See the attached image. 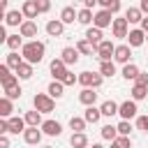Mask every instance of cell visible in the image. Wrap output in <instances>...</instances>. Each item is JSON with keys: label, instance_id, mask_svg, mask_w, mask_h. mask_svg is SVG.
I'll list each match as a JSON object with an SVG mask.
<instances>
[{"label": "cell", "instance_id": "obj_54", "mask_svg": "<svg viewBox=\"0 0 148 148\" xmlns=\"http://www.w3.org/2000/svg\"><path fill=\"white\" fill-rule=\"evenodd\" d=\"M44 148H53V146H44Z\"/></svg>", "mask_w": 148, "mask_h": 148}, {"label": "cell", "instance_id": "obj_47", "mask_svg": "<svg viewBox=\"0 0 148 148\" xmlns=\"http://www.w3.org/2000/svg\"><path fill=\"white\" fill-rule=\"evenodd\" d=\"M134 83H143V86H148V72H141L139 76H136V81Z\"/></svg>", "mask_w": 148, "mask_h": 148}, {"label": "cell", "instance_id": "obj_36", "mask_svg": "<svg viewBox=\"0 0 148 148\" xmlns=\"http://www.w3.org/2000/svg\"><path fill=\"white\" fill-rule=\"evenodd\" d=\"M92 18H95V14H92V9H79V18H76V23H81V25H90L92 23Z\"/></svg>", "mask_w": 148, "mask_h": 148}, {"label": "cell", "instance_id": "obj_33", "mask_svg": "<svg viewBox=\"0 0 148 148\" xmlns=\"http://www.w3.org/2000/svg\"><path fill=\"white\" fill-rule=\"evenodd\" d=\"M99 134H102V139H104V141H116V139L120 136V134H118V127H116V125H104Z\"/></svg>", "mask_w": 148, "mask_h": 148}, {"label": "cell", "instance_id": "obj_28", "mask_svg": "<svg viewBox=\"0 0 148 148\" xmlns=\"http://www.w3.org/2000/svg\"><path fill=\"white\" fill-rule=\"evenodd\" d=\"M76 51H79L81 56H92V53H97V49H95V46H92V44H90L86 37L76 42Z\"/></svg>", "mask_w": 148, "mask_h": 148}, {"label": "cell", "instance_id": "obj_19", "mask_svg": "<svg viewBox=\"0 0 148 148\" xmlns=\"http://www.w3.org/2000/svg\"><path fill=\"white\" fill-rule=\"evenodd\" d=\"M46 32H49L51 37H60V35L65 32V23H62L60 18H51V21L46 23Z\"/></svg>", "mask_w": 148, "mask_h": 148}, {"label": "cell", "instance_id": "obj_31", "mask_svg": "<svg viewBox=\"0 0 148 148\" xmlns=\"http://www.w3.org/2000/svg\"><path fill=\"white\" fill-rule=\"evenodd\" d=\"M21 62H23V56H18L16 51H9V53H7V60H5V65H7V67H12L14 72L21 67Z\"/></svg>", "mask_w": 148, "mask_h": 148}, {"label": "cell", "instance_id": "obj_18", "mask_svg": "<svg viewBox=\"0 0 148 148\" xmlns=\"http://www.w3.org/2000/svg\"><path fill=\"white\" fill-rule=\"evenodd\" d=\"M23 21H25V16H23V12H18V9H9V12L5 14V23H7V25H18V28H21Z\"/></svg>", "mask_w": 148, "mask_h": 148}, {"label": "cell", "instance_id": "obj_32", "mask_svg": "<svg viewBox=\"0 0 148 148\" xmlns=\"http://www.w3.org/2000/svg\"><path fill=\"white\" fill-rule=\"evenodd\" d=\"M12 102L14 99H9V97H0V116L2 118H12V111H14Z\"/></svg>", "mask_w": 148, "mask_h": 148}, {"label": "cell", "instance_id": "obj_45", "mask_svg": "<svg viewBox=\"0 0 148 148\" xmlns=\"http://www.w3.org/2000/svg\"><path fill=\"white\" fill-rule=\"evenodd\" d=\"M37 2V9H39V14H46L49 9H51V0H35Z\"/></svg>", "mask_w": 148, "mask_h": 148}, {"label": "cell", "instance_id": "obj_2", "mask_svg": "<svg viewBox=\"0 0 148 148\" xmlns=\"http://www.w3.org/2000/svg\"><path fill=\"white\" fill-rule=\"evenodd\" d=\"M32 106L39 111V113H51L56 109V99L49 95V92H37L32 97Z\"/></svg>", "mask_w": 148, "mask_h": 148}, {"label": "cell", "instance_id": "obj_11", "mask_svg": "<svg viewBox=\"0 0 148 148\" xmlns=\"http://www.w3.org/2000/svg\"><path fill=\"white\" fill-rule=\"evenodd\" d=\"M79 51H76V46H65L62 51H60V58H62V62L69 67V65H76L79 62Z\"/></svg>", "mask_w": 148, "mask_h": 148}, {"label": "cell", "instance_id": "obj_24", "mask_svg": "<svg viewBox=\"0 0 148 148\" xmlns=\"http://www.w3.org/2000/svg\"><path fill=\"white\" fill-rule=\"evenodd\" d=\"M76 18H79V12H76L74 7H69V5H67V7H62V12H60V21H62L65 25L74 23Z\"/></svg>", "mask_w": 148, "mask_h": 148}, {"label": "cell", "instance_id": "obj_25", "mask_svg": "<svg viewBox=\"0 0 148 148\" xmlns=\"http://www.w3.org/2000/svg\"><path fill=\"white\" fill-rule=\"evenodd\" d=\"M46 92H49L53 99H60V97L65 95V83H62V81H51L49 88H46Z\"/></svg>", "mask_w": 148, "mask_h": 148}, {"label": "cell", "instance_id": "obj_42", "mask_svg": "<svg viewBox=\"0 0 148 148\" xmlns=\"http://www.w3.org/2000/svg\"><path fill=\"white\" fill-rule=\"evenodd\" d=\"M111 148H132V139L130 136H118L116 141H111Z\"/></svg>", "mask_w": 148, "mask_h": 148}, {"label": "cell", "instance_id": "obj_5", "mask_svg": "<svg viewBox=\"0 0 148 148\" xmlns=\"http://www.w3.org/2000/svg\"><path fill=\"white\" fill-rule=\"evenodd\" d=\"M111 32H113V37H116V39H127V35H130V23H127V18H125V16L113 18Z\"/></svg>", "mask_w": 148, "mask_h": 148}, {"label": "cell", "instance_id": "obj_46", "mask_svg": "<svg viewBox=\"0 0 148 148\" xmlns=\"http://www.w3.org/2000/svg\"><path fill=\"white\" fill-rule=\"evenodd\" d=\"M62 83H65V86H74V83H79V76H74L72 72H67V74L62 76Z\"/></svg>", "mask_w": 148, "mask_h": 148}, {"label": "cell", "instance_id": "obj_7", "mask_svg": "<svg viewBox=\"0 0 148 148\" xmlns=\"http://www.w3.org/2000/svg\"><path fill=\"white\" fill-rule=\"evenodd\" d=\"M113 62L130 65L132 62V46L130 44H118L116 46V53H113Z\"/></svg>", "mask_w": 148, "mask_h": 148}, {"label": "cell", "instance_id": "obj_30", "mask_svg": "<svg viewBox=\"0 0 148 148\" xmlns=\"http://www.w3.org/2000/svg\"><path fill=\"white\" fill-rule=\"evenodd\" d=\"M83 118H86V123H99V118H102V111L97 109V106H86V111H83Z\"/></svg>", "mask_w": 148, "mask_h": 148}, {"label": "cell", "instance_id": "obj_12", "mask_svg": "<svg viewBox=\"0 0 148 148\" xmlns=\"http://www.w3.org/2000/svg\"><path fill=\"white\" fill-rule=\"evenodd\" d=\"M42 132H44L46 136H60V134H62V125H60L58 120H44V123H42Z\"/></svg>", "mask_w": 148, "mask_h": 148}, {"label": "cell", "instance_id": "obj_40", "mask_svg": "<svg viewBox=\"0 0 148 148\" xmlns=\"http://www.w3.org/2000/svg\"><path fill=\"white\" fill-rule=\"evenodd\" d=\"M21 42H23V37H21V35H9L5 44L9 46V51H18V46H23Z\"/></svg>", "mask_w": 148, "mask_h": 148}, {"label": "cell", "instance_id": "obj_10", "mask_svg": "<svg viewBox=\"0 0 148 148\" xmlns=\"http://www.w3.org/2000/svg\"><path fill=\"white\" fill-rule=\"evenodd\" d=\"M0 83H2V90L9 88V86H16V83H18V76L12 74V67L0 65Z\"/></svg>", "mask_w": 148, "mask_h": 148}, {"label": "cell", "instance_id": "obj_39", "mask_svg": "<svg viewBox=\"0 0 148 148\" xmlns=\"http://www.w3.org/2000/svg\"><path fill=\"white\" fill-rule=\"evenodd\" d=\"M86 125H88V123H86V118H79V116H72V118H69V127H72L74 132H83V130H86Z\"/></svg>", "mask_w": 148, "mask_h": 148}, {"label": "cell", "instance_id": "obj_8", "mask_svg": "<svg viewBox=\"0 0 148 148\" xmlns=\"http://www.w3.org/2000/svg\"><path fill=\"white\" fill-rule=\"evenodd\" d=\"M113 53H116V44H113L111 39H104V42L97 46V58H99V62H102V60H113Z\"/></svg>", "mask_w": 148, "mask_h": 148}, {"label": "cell", "instance_id": "obj_49", "mask_svg": "<svg viewBox=\"0 0 148 148\" xmlns=\"http://www.w3.org/2000/svg\"><path fill=\"white\" fill-rule=\"evenodd\" d=\"M81 2H83V7H86V9H92V7L97 5V0H81Z\"/></svg>", "mask_w": 148, "mask_h": 148}, {"label": "cell", "instance_id": "obj_4", "mask_svg": "<svg viewBox=\"0 0 148 148\" xmlns=\"http://www.w3.org/2000/svg\"><path fill=\"white\" fill-rule=\"evenodd\" d=\"M92 25L99 28V30L111 28V25H113V14H111L109 9H97V12H95V18H92Z\"/></svg>", "mask_w": 148, "mask_h": 148}, {"label": "cell", "instance_id": "obj_6", "mask_svg": "<svg viewBox=\"0 0 148 148\" xmlns=\"http://www.w3.org/2000/svg\"><path fill=\"white\" fill-rule=\"evenodd\" d=\"M136 111H139V106H136L134 99H125V102H120V106H118L120 120H132V118H136Z\"/></svg>", "mask_w": 148, "mask_h": 148}, {"label": "cell", "instance_id": "obj_43", "mask_svg": "<svg viewBox=\"0 0 148 148\" xmlns=\"http://www.w3.org/2000/svg\"><path fill=\"white\" fill-rule=\"evenodd\" d=\"M116 127H118V134L120 136H130V132H132V123L130 120H120Z\"/></svg>", "mask_w": 148, "mask_h": 148}, {"label": "cell", "instance_id": "obj_26", "mask_svg": "<svg viewBox=\"0 0 148 148\" xmlns=\"http://www.w3.org/2000/svg\"><path fill=\"white\" fill-rule=\"evenodd\" d=\"M130 95H132L134 102H141V99L148 97V86H143V83H134L132 90H130Z\"/></svg>", "mask_w": 148, "mask_h": 148}, {"label": "cell", "instance_id": "obj_27", "mask_svg": "<svg viewBox=\"0 0 148 148\" xmlns=\"http://www.w3.org/2000/svg\"><path fill=\"white\" fill-rule=\"evenodd\" d=\"M69 143H72V148H88V136H86V132H74V134L69 136Z\"/></svg>", "mask_w": 148, "mask_h": 148}, {"label": "cell", "instance_id": "obj_50", "mask_svg": "<svg viewBox=\"0 0 148 148\" xmlns=\"http://www.w3.org/2000/svg\"><path fill=\"white\" fill-rule=\"evenodd\" d=\"M139 7H141V12L148 16V0H141V5H139Z\"/></svg>", "mask_w": 148, "mask_h": 148}, {"label": "cell", "instance_id": "obj_52", "mask_svg": "<svg viewBox=\"0 0 148 148\" xmlns=\"http://www.w3.org/2000/svg\"><path fill=\"white\" fill-rule=\"evenodd\" d=\"M90 148H104V146H102V143H92Z\"/></svg>", "mask_w": 148, "mask_h": 148}, {"label": "cell", "instance_id": "obj_29", "mask_svg": "<svg viewBox=\"0 0 148 148\" xmlns=\"http://www.w3.org/2000/svg\"><path fill=\"white\" fill-rule=\"evenodd\" d=\"M118 106H120V104H116L113 99H104L102 106H99V111H102V116H109V118H111V116L118 113Z\"/></svg>", "mask_w": 148, "mask_h": 148}, {"label": "cell", "instance_id": "obj_37", "mask_svg": "<svg viewBox=\"0 0 148 148\" xmlns=\"http://www.w3.org/2000/svg\"><path fill=\"white\" fill-rule=\"evenodd\" d=\"M99 74L102 76H113L116 74V62L113 60H102L99 62Z\"/></svg>", "mask_w": 148, "mask_h": 148}, {"label": "cell", "instance_id": "obj_35", "mask_svg": "<svg viewBox=\"0 0 148 148\" xmlns=\"http://www.w3.org/2000/svg\"><path fill=\"white\" fill-rule=\"evenodd\" d=\"M141 72H139V67L134 65V62H130V65H123V76L127 79V81H136V76H139Z\"/></svg>", "mask_w": 148, "mask_h": 148}, {"label": "cell", "instance_id": "obj_23", "mask_svg": "<svg viewBox=\"0 0 148 148\" xmlns=\"http://www.w3.org/2000/svg\"><path fill=\"white\" fill-rule=\"evenodd\" d=\"M23 118H25V125H28V127H42V123H44V120H42V113H39L37 109L25 111V116H23Z\"/></svg>", "mask_w": 148, "mask_h": 148}, {"label": "cell", "instance_id": "obj_20", "mask_svg": "<svg viewBox=\"0 0 148 148\" xmlns=\"http://www.w3.org/2000/svg\"><path fill=\"white\" fill-rule=\"evenodd\" d=\"M86 39L97 49V46L104 42V35H102V30H99V28H95V25H92V28H88V30H86Z\"/></svg>", "mask_w": 148, "mask_h": 148}, {"label": "cell", "instance_id": "obj_34", "mask_svg": "<svg viewBox=\"0 0 148 148\" xmlns=\"http://www.w3.org/2000/svg\"><path fill=\"white\" fill-rule=\"evenodd\" d=\"M14 74H16L18 79H23V81H28V79H32V65L23 60V62H21V67H18V69H16Z\"/></svg>", "mask_w": 148, "mask_h": 148}, {"label": "cell", "instance_id": "obj_22", "mask_svg": "<svg viewBox=\"0 0 148 148\" xmlns=\"http://www.w3.org/2000/svg\"><path fill=\"white\" fill-rule=\"evenodd\" d=\"M143 12H141V7H127L125 9V18H127V23H141L143 21Z\"/></svg>", "mask_w": 148, "mask_h": 148}, {"label": "cell", "instance_id": "obj_15", "mask_svg": "<svg viewBox=\"0 0 148 148\" xmlns=\"http://www.w3.org/2000/svg\"><path fill=\"white\" fill-rule=\"evenodd\" d=\"M21 12H23V16H25L28 21H35V18H37V14H39V9H37V2H35V0H25V2L21 5Z\"/></svg>", "mask_w": 148, "mask_h": 148}, {"label": "cell", "instance_id": "obj_21", "mask_svg": "<svg viewBox=\"0 0 148 148\" xmlns=\"http://www.w3.org/2000/svg\"><path fill=\"white\" fill-rule=\"evenodd\" d=\"M9 120V134H18V132H25L28 125H25V118H18V116H12L7 118Z\"/></svg>", "mask_w": 148, "mask_h": 148}, {"label": "cell", "instance_id": "obj_41", "mask_svg": "<svg viewBox=\"0 0 148 148\" xmlns=\"http://www.w3.org/2000/svg\"><path fill=\"white\" fill-rule=\"evenodd\" d=\"M23 95V90H21V86L16 83V86H9V88H5V97H9V99H18Z\"/></svg>", "mask_w": 148, "mask_h": 148}, {"label": "cell", "instance_id": "obj_14", "mask_svg": "<svg viewBox=\"0 0 148 148\" xmlns=\"http://www.w3.org/2000/svg\"><path fill=\"white\" fill-rule=\"evenodd\" d=\"M79 102H81L83 106H95V102H97L95 88H83V90L79 92Z\"/></svg>", "mask_w": 148, "mask_h": 148}, {"label": "cell", "instance_id": "obj_51", "mask_svg": "<svg viewBox=\"0 0 148 148\" xmlns=\"http://www.w3.org/2000/svg\"><path fill=\"white\" fill-rule=\"evenodd\" d=\"M7 5H9V0H0V9H2V14H7Z\"/></svg>", "mask_w": 148, "mask_h": 148}, {"label": "cell", "instance_id": "obj_13", "mask_svg": "<svg viewBox=\"0 0 148 148\" xmlns=\"http://www.w3.org/2000/svg\"><path fill=\"white\" fill-rule=\"evenodd\" d=\"M143 42H146V32H143L141 28H134V30H130V35H127V44H130L132 49L141 46Z\"/></svg>", "mask_w": 148, "mask_h": 148}, {"label": "cell", "instance_id": "obj_44", "mask_svg": "<svg viewBox=\"0 0 148 148\" xmlns=\"http://www.w3.org/2000/svg\"><path fill=\"white\" fill-rule=\"evenodd\" d=\"M136 130L148 134V116H136Z\"/></svg>", "mask_w": 148, "mask_h": 148}, {"label": "cell", "instance_id": "obj_3", "mask_svg": "<svg viewBox=\"0 0 148 148\" xmlns=\"http://www.w3.org/2000/svg\"><path fill=\"white\" fill-rule=\"evenodd\" d=\"M102 81H104V76L99 72H81L79 74V83L83 88H99Z\"/></svg>", "mask_w": 148, "mask_h": 148}, {"label": "cell", "instance_id": "obj_1", "mask_svg": "<svg viewBox=\"0 0 148 148\" xmlns=\"http://www.w3.org/2000/svg\"><path fill=\"white\" fill-rule=\"evenodd\" d=\"M44 53H46V46H44V42H39V39H30V42H25V44L21 46V56H23V60L30 62V65L42 62V60H44Z\"/></svg>", "mask_w": 148, "mask_h": 148}, {"label": "cell", "instance_id": "obj_17", "mask_svg": "<svg viewBox=\"0 0 148 148\" xmlns=\"http://www.w3.org/2000/svg\"><path fill=\"white\" fill-rule=\"evenodd\" d=\"M42 130H37V127H28L25 132H23V141L25 143H30V146H37L39 141H42Z\"/></svg>", "mask_w": 148, "mask_h": 148}, {"label": "cell", "instance_id": "obj_16", "mask_svg": "<svg viewBox=\"0 0 148 148\" xmlns=\"http://www.w3.org/2000/svg\"><path fill=\"white\" fill-rule=\"evenodd\" d=\"M37 32H39V28H37V23L35 21H23L21 23V28H18V35L21 37H37Z\"/></svg>", "mask_w": 148, "mask_h": 148}, {"label": "cell", "instance_id": "obj_53", "mask_svg": "<svg viewBox=\"0 0 148 148\" xmlns=\"http://www.w3.org/2000/svg\"><path fill=\"white\" fill-rule=\"evenodd\" d=\"M146 42H148V32H146Z\"/></svg>", "mask_w": 148, "mask_h": 148}, {"label": "cell", "instance_id": "obj_38", "mask_svg": "<svg viewBox=\"0 0 148 148\" xmlns=\"http://www.w3.org/2000/svg\"><path fill=\"white\" fill-rule=\"evenodd\" d=\"M97 5L102 9H109L111 14H118L120 12V0H97Z\"/></svg>", "mask_w": 148, "mask_h": 148}, {"label": "cell", "instance_id": "obj_9", "mask_svg": "<svg viewBox=\"0 0 148 148\" xmlns=\"http://www.w3.org/2000/svg\"><path fill=\"white\" fill-rule=\"evenodd\" d=\"M49 69H51L53 81H62V76L69 72V69H67V65L62 62V58H53V60H51V65H49Z\"/></svg>", "mask_w": 148, "mask_h": 148}, {"label": "cell", "instance_id": "obj_48", "mask_svg": "<svg viewBox=\"0 0 148 148\" xmlns=\"http://www.w3.org/2000/svg\"><path fill=\"white\" fill-rule=\"evenodd\" d=\"M0 148H9V136L7 134H0Z\"/></svg>", "mask_w": 148, "mask_h": 148}]
</instances>
